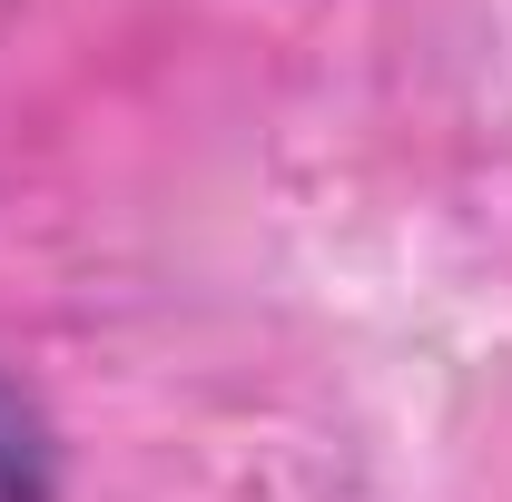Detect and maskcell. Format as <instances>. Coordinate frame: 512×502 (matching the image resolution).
<instances>
[{"instance_id":"cell-1","label":"cell","mask_w":512,"mask_h":502,"mask_svg":"<svg viewBox=\"0 0 512 502\" xmlns=\"http://www.w3.org/2000/svg\"><path fill=\"white\" fill-rule=\"evenodd\" d=\"M0 502H50V443L10 384H0Z\"/></svg>"}]
</instances>
